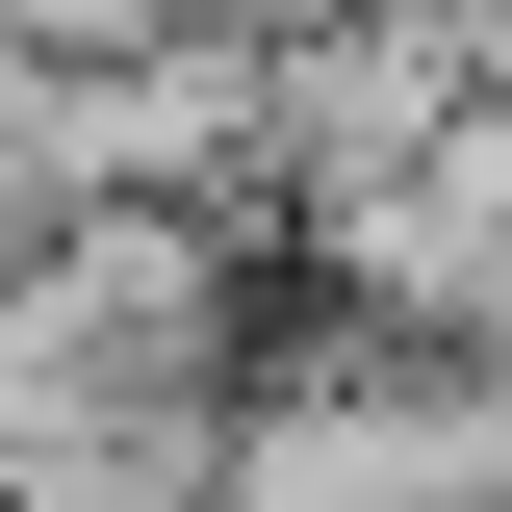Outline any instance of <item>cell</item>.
Wrapping results in <instances>:
<instances>
[{
  "label": "cell",
  "instance_id": "cell-1",
  "mask_svg": "<svg viewBox=\"0 0 512 512\" xmlns=\"http://www.w3.org/2000/svg\"><path fill=\"white\" fill-rule=\"evenodd\" d=\"M0 512H205V410H52L0 436Z\"/></svg>",
  "mask_w": 512,
  "mask_h": 512
}]
</instances>
